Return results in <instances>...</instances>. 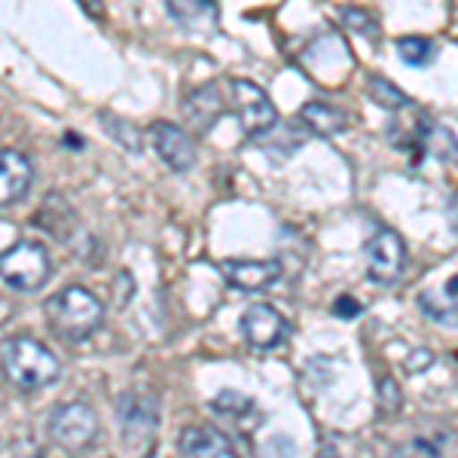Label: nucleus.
<instances>
[{"label": "nucleus", "mask_w": 458, "mask_h": 458, "mask_svg": "<svg viewBox=\"0 0 458 458\" xmlns=\"http://www.w3.org/2000/svg\"><path fill=\"white\" fill-rule=\"evenodd\" d=\"M47 431L62 453L86 455V453H92L95 443H98V437H101L98 410H95L89 401L58 403L55 410L49 412Z\"/></svg>", "instance_id": "obj_4"}, {"label": "nucleus", "mask_w": 458, "mask_h": 458, "mask_svg": "<svg viewBox=\"0 0 458 458\" xmlns=\"http://www.w3.org/2000/svg\"><path fill=\"white\" fill-rule=\"evenodd\" d=\"M339 19L349 21L352 31H358V34H370V37L379 34V28H376V21H373L370 16H367L364 10H339Z\"/></svg>", "instance_id": "obj_19"}, {"label": "nucleus", "mask_w": 458, "mask_h": 458, "mask_svg": "<svg viewBox=\"0 0 458 458\" xmlns=\"http://www.w3.org/2000/svg\"><path fill=\"white\" fill-rule=\"evenodd\" d=\"M334 312H336V315H343V318H354V315H360V306L349 297V293H345L343 300H336Z\"/></svg>", "instance_id": "obj_20"}, {"label": "nucleus", "mask_w": 458, "mask_h": 458, "mask_svg": "<svg viewBox=\"0 0 458 458\" xmlns=\"http://www.w3.org/2000/svg\"><path fill=\"white\" fill-rule=\"evenodd\" d=\"M397 55L410 68H428L437 58V47L428 37H401L397 40Z\"/></svg>", "instance_id": "obj_16"}, {"label": "nucleus", "mask_w": 458, "mask_h": 458, "mask_svg": "<svg viewBox=\"0 0 458 458\" xmlns=\"http://www.w3.org/2000/svg\"><path fill=\"white\" fill-rule=\"evenodd\" d=\"M116 416H120V434L131 446L153 440L159 425V403L150 391H125L116 403Z\"/></svg>", "instance_id": "obj_6"}, {"label": "nucleus", "mask_w": 458, "mask_h": 458, "mask_svg": "<svg viewBox=\"0 0 458 458\" xmlns=\"http://www.w3.org/2000/svg\"><path fill=\"white\" fill-rule=\"evenodd\" d=\"M220 276L235 291L257 293L266 291L282 278V263L278 260H224L220 263Z\"/></svg>", "instance_id": "obj_11"}, {"label": "nucleus", "mask_w": 458, "mask_h": 458, "mask_svg": "<svg viewBox=\"0 0 458 458\" xmlns=\"http://www.w3.org/2000/svg\"><path fill=\"white\" fill-rule=\"evenodd\" d=\"M150 144H153V150H157V157L177 174H187L190 168L196 165V141L190 138L187 129H181V125L165 123V120L153 123Z\"/></svg>", "instance_id": "obj_8"}, {"label": "nucleus", "mask_w": 458, "mask_h": 458, "mask_svg": "<svg viewBox=\"0 0 458 458\" xmlns=\"http://www.w3.org/2000/svg\"><path fill=\"white\" fill-rule=\"evenodd\" d=\"M367 95H370L379 107H388V110H403L406 105H410V98H406L401 89L391 86L388 80H382V77L367 80Z\"/></svg>", "instance_id": "obj_17"}, {"label": "nucleus", "mask_w": 458, "mask_h": 458, "mask_svg": "<svg viewBox=\"0 0 458 458\" xmlns=\"http://www.w3.org/2000/svg\"><path fill=\"white\" fill-rule=\"evenodd\" d=\"M224 95H220V86L217 83H211V86H202V89H196L193 95L187 98V105H183V114H187V120L199 125L202 131H208L214 120L217 116H224L226 114V105H224Z\"/></svg>", "instance_id": "obj_14"}, {"label": "nucleus", "mask_w": 458, "mask_h": 458, "mask_svg": "<svg viewBox=\"0 0 458 458\" xmlns=\"http://www.w3.org/2000/svg\"><path fill=\"white\" fill-rule=\"evenodd\" d=\"M318 458H339V455H336V449H334V446H324L321 453H318Z\"/></svg>", "instance_id": "obj_21"}, {"label": "nucleus", "mask_w": 458, "mask_h": 458, "mask_svg": "<svg viewBox=\"0 0 458 458\" xmlns=\"http://www.w3.org/2000/svg\"><path fill=\"white\" fill-rule=\"evenodd\" d=\"M0 373L19 391H40L58 382L62 360L40 339L19 334L0 343Z\"/></svg>", "instance_id": "obj_2"}, {"label": "nucleus", "mask_w": 458, "mask_h": 458, "mask_svg": "<svg viewBox=\"0 0 458 458\" xmlns=\"http://www.w3.org/2000/svg\"><path fill=\"white\" fill-rule=\"evenodd\" d=\"M101 120L107 123L105 129L125 147V150H129V153H141V131H138L135 125L125 123V120H116V116H110V114H101Z\"/></svg>", "instance_id": "obj_18"}, {"label": "nucleus", "mask_w": 458, "mask_h": 458, "mask_svg": "<svg viewBox=\"0 0 458 458\" xmlns=\"http://www.w3.org/2000/svg\"><path fill=\"white\" fill-rule=\"evenodd\" d=\"M297 120H300V125H306V129L318 138H334V135H339V131L349 129V116H345L339 107L321 101V98L306 101V105L300 107Z\"/></svg>", "instance_id": "obj_13"}, {"label": "nucleus", "mask_w": 458, "mask_h": 458, "mask_svg": "<svg viewBox=\"0 0 458 458\" xmlns=\"http://www.w3.org/2000/svg\"><path fill=\"white\" fill-rule=\"evenodd\" d=\"M165 10L174 21H181V25H187V28H196L202 19H208V21L217 19V6H214L211 0H174Z\"/></svg>", "instance_id": "obj_15"}, {"label": "nucleus", "mask_w": 458, "mask_h": 458, "mask_svg": "<svg viewBox=\"0 0 458 458\" xmlns=\"http://www.w3.org/2000/svg\"><path fill=\"white\" fill-rule=\"evenodd\" d=\"M181 458H239L224 431L211 425H187L177 437Z\"/></svg>", "instance_id": "obj_12"}, {"label": "nucleus", "mask_w": 458, "mask_h": 458, "mask_svg": "<svg viewBox=\"0 0 458 458\" xmlns=\"http://www.w3.org/2000/svg\"><path fill=\"white\" fill-rule=\"evenodd\" d=\"M53 278V257L43 242L19 239L0 250V282L16 293H37Z\"/></svg>", "instance_id": "obj_3"}, {"label": "nucleus", "mask_w": 458, "mask_h": 458, "mask_svg": "<svg viewBox=\"0 0 458 458\" xmlns=\"http://www.w3.org/2000/svg\"><path fill=\"white\" fill-rule=\"evenodd\" d=\"M287 334H291V324L284 321V315L278 309L266 306V302H257V306L245 309V315H242V336L248 339L250 349H278L287 339Z\"/></svg>", "instance_id": "obj_9"}, {"label": "nucleus", "mask_w": 458, "mask_h": 458, "mask_svg": "<svg viewBox=\"0 0 458 458\" xmlns=\"http://www.w3.org/2000/svg\"><path fill=\"white\" fill-rule=\"evenodd\" d=\"M34 187V162L28 153L4 147L0 150V208L16 205Z\"/></svg>", "instance_id": "obj_10"}, {"label": "nucleus", "mask_w": 458, "mask_h": 458, "mask_svg": "<svg viewBox=\"0 0 458 458\" xmlns=\"http://www.w3.org/2000/svg\"><path fill=\"white\" fill-rule=\"evenodd\" d=\"M364 257H367V278L373 284H394L406 263L403 239L394 229H379L364 245Z\"/></svg>", "instance_id": "obj_7"}, {"label": "nucleus", "mask_w": 458, "mask_h": 458, "mask_svg": "<svg viewBox=\"0 0 458 458\" xmlns=\"http://www.w3.org/2000/svg\"><path fill=\"white\" fill-rule=\"evenodd\" d=\"M49 330L64 343H83L105 324V302L86 284H68L43 302Z\"/></svg>", "instance_id": "obj_1"}, {"label": "nucleus", "mask_w": 458, "mask_h": 458, "mask_svg": "<svg viewBox=\"0 0 458 458\" xmlns=\"http://www.w3.org/2000/svg\"><path fill=\"white\" fill-rule=\"evenodd\" d=\"M226 101L229 110L235 114V120L242 125V135L250 141L272 135L278 129V110L272 105V98L266 95L263 86H257L254 80L233 77L226 83Z\"/></svg>", "instance_id": "obj_5"}]
</instances>
